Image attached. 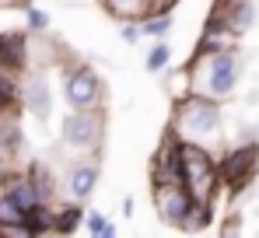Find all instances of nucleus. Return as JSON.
Listing matches in <instances>:
<instances>
[{"label": "nucleus", "mask_w": 259, "mask_h": 238, "mask_svg": "<svg viewBox=\"0 0 259 238\" xmlns=\"http://www.w3.org/2000/svg\"><path fill=\"white\" fill-rule=\"evenodd\" d=\"M84 228H88V238H91V235L109 231V228H112V221H109L102 210H88V214H84Z\"/></svg>", "instance_id": "nucleus-18"}, {"label": "nucleus", "mask_w": 259, "mask_h": 238, "mask_svg": "<svg viewBox=\"0 0 259 238\" xmlns=\"http://www.w3.org/2000/svg\"><path fill=\"white\" fill-rule=\"evenodd\" d=\"M105 7L112 11V14H119V18H144L147 14V7H151V0H105Z\"/></svg>", "instance_id": "nucleus-16"}, {"label": "nucleus", "mask_w": 259, "mask_h": 238, "mask_svg": "<svg viewBox=\"0 0 259 238\" xmlns=\"http://www.w3.org/2000/svg\"><path fill=\"white\" fill-rule=\"evenodd\" d=\"M179 144H193V147H203L210 154L224 151V109L210 102V98H200V95H186L175 102L172 112V126H168Z\"/></svg>", "instance_id": "nucleus-2"}, {"label": "nucleus", "mask_w": 259, "mask_h": 238, "mask_svg": "<svg viewBox=\"0 0 259 238\" xmlns=\"http://www.w3.org/2000/svg\"><path fill=\"white\" fill-rule=\"evenodd\" d=\"M175 28V14L168 11V14H151V18H140V35H147V39L154 42H165L168 35H172Z\"/></svg>", "instance_id": "nucleus-13"}, {"label": "nucleus", "mask_w": 259, "mask_h": 238, "mask_svg": "<svg viewBox=\"0 0 259 238\" xmlns=\"http://www.w3.org/2000/svg\"><path fill=\"white\" fill-rule=\"evenodd\" d=\"M81 224H84V207L81 203H60V207H53V235L67 238V235H74Z\"/></svg>", "instance_id": "nucleus-12"}, {"label": "nucleus", "mask_w": 259, "mask_h": 238, "mask_svg": "<svg viewBox=\"0 0 259 238\" xmlns=\"http://www.w3.org/2000/svg\"><path fill=\"white\" fill-rule=\"evenodd\" d=\"M168 63H172V46H168V42H154V46L147 49L144 67H147L151 74H161V70H168Z\"/></svg>", "instance_id": "nucleus-15"}, {"label": "nucleus", "mask_w": 259, "mask_h": 238, "mask_svg": "<svg viewBox=\"0 0 259 238\" xmlns=\"http://www.w3.org/2000/svg\"><path fill=\"white\" fill-rule=\"evenodd\" d=\"M217 175H221V186L224 189H231V193L242 196L252 186V179L259 175V140L228 144L217 154Z\"/></svg>", "instance_id": "nucleus-6"}, {"label": "nucleus", "mask_w": 259, "mask_h": 238, "mask_svg": "<svg viewBox=\"0 0 259 238\" xmlns=\"http://www.w3.org/2000/svg\"><path fill=\"white\" fill-rule=\"evenodd\" d=\"M210 221H214V203H193V210H189V217L182 221V228H179V231L200 235V231H207V228H210Z\"/></svg>", "instance_id": "nucleus-14"}, {"label": "nucleus", "mask_w": 259, "mask_h": 238, "mask_svg": "<svg viewBox=\"0 0 259 238\" xmlns=\"http://www.w3.org/2000/svg\"><path fill=\"white\" fill-rule=\"evenodd\" d=\"M221 238H245L242 235V217H238V214H231V217L221 224Z\"/></svg>", "instance_id": "nucleus-19"}, {"label": "nucleus", "mask_w": 259, "mask_h": 238, "mask_svg": "<svg viewBox=\"0 0 259 238\" xmlns=\"http://www.w3.org/2000/svg\"><path fill=\"white\" fill-rule=\"evenodd\" d=\"M91 238H119V235H116V224H112L109 231H102V235H91Z\"/></svg>", "instance_id": "nucleus-23"}, {"label": "nucleus", "mask_w": 259, "mask_h": 238, "mask_svg": "<svg viewBox=\"0 0 259 238\" xmlns=\"http://www.w3.org/2000/svg\"><path fill=\"white\" fill-rule=\"evenodd\" d=\"M25 21H28V32H32V35H46V32H49V14H46L42 7H32V4H28V7H25Z\"/></svg>", "instance_id": "nucleus-17"}, {"label": "nucleus", "mask_w": 259, "mask_h": 238, "mask_svg": "<svg viewBox=\"0 0 259 238\" xmlns=\"http://www.w3.org/2000/svg\"><path fill=\"white\" fill-rule=\"evenodd\" d=\"M193 203H196V200L189 196L186 186H154V210H158V217H161L165 224H172V228H182V221L189 217Z\"/></svg>", "instance_id": "nucleus-9"}, {"label": "nucleus", "mask_w": 259, "mask_h": 238, "mask_svg": "<svg viewBox=\"0 0 259 238\" xmlns=\"http://www.w3.org/2000/svg\"><path fill=\"white\" fill-rule=\"evenodd\" d=\"M18 102H21V109L35 119L39 126H46L53 119V84H49V70L28 67L25 70V81L18 84Z\"/></svg>", "instance_id": "nucleus-7"}, {"label": "nucleus", "mask_w": 259, "mask_h": 238, "mask_svg": "<svg viewBox=\"0 0 259 238\" xmlns=\"http://www.w3.org/2000/svg\"><path fill=\"white\" fill-rule=\"evenodd\" d=\"M245 53L235 46V49H221V53H196L189 63H186V74H189V95H200V98H210V102H224V98H235L238 95V84L245 74Z\"/></svg>", "instance_id": "nucleus-1"}, {"label": "nucleus", "mask_w": 259, "mask_h": 238, "mask_svg": "<svg viewBox=\"0 0 259 238\" xmlns=\"http://www.w3.org/2000/svg\"><path fill=\"white\" fill-rule=\"evenodd\" d=\"M210 14H214L235 39H242L249 28H256L259 4H256V0H217V7L210 11Z\"/></svg>", "instance_id": "nucleus-8"}, {"label": "nucleus", "mask_w": 259, "mask_h": 238, "mask_svg": "<svg viewBox=\"0 0 259 238\" xmlns=\"http://www.w3.org/2000/svg\"><path fill=\"white\" fill-rule=\"evenodd\" d=\"M235 35L217 21L214 14L207 18V28L200 32V42H196V53H221V49H235Z\"/></svg>", "instance_id": "nucleus-11"}, {"label": "nucleus", "mask_w": 259, "mask_h": 238, "mask_svg": "<svg viewBox=\"0 0 259 238\" xmlns=\"http://www.w3.org/2000/svg\"><path fill=\"white\" fill-rule=\"evenodd\" d=\"M98 175H102V168H98V158H77L70 168H67V196L70 203H81L84 207L88 196L95 193V186H98Z\"/></svg>", "instance_id": "nucleus-10"}, {"label": "nucleus", "mask_w": 259, "mask_h": 238, "mask_svg": "<svg viewBox=\"0 0 259 238\" xmlns=\"http://www.w3.org/2000/svg\"><path fill=\"white\" fill-rule=\"evenodd\" d=\"M60 91L70 112H98L105 109V81L88 63H63L60 70Z\"/></svg>", "instance_id": "nucleus-3"}, {"label": "nucleus", "mask_w": 259, "mask_h": 238, "mask_svg": "<svg viewBox=\"0 0 259 238\" xmlns=\"http://www.w3.org/2000/svg\"><path fill=\"white\" fill-rule=\"evenodd\" d=\"M179 161H182V186L189 189V196L196 203H214L221 189V175H217V158L203 147L193 144H179Z\"/></svg>", "instance_id": "nucleus-5"}, {"label": "nucleus", "mask_w": 259, "mask_h": 238, "mask_svg": "<svg viewBox=\"0 0 259 238\" xmlns=\"http://www.w3.org/2000/svg\"><path fill=\"white\" fill-rule=\"evenodd\" d=\"M0 238H35L25 224H0Z\"/></svg>", "instance_id": "nucleus-20"}, {"label": "nucleus", "mask_w": 259, "mask_h": 238, "mask_svg": "<svg viewBox=\"0 0 259 238\" xmlns=\"http://www.w3.org/2000/svg\"><path fill=\"white\" fill-rule=\"evenodd\" d=\"M60 140H63V151H70L77 158H98L102 140H105V109H98V112H63Z\"/></svg>", "instance_id": "nucleus-4"}, {"label": "nucleus", "mask_w": 259, "mask_h": 238, "mask_svg": "<svg viewBox=\"0 0 259 238\" xmlns=\"http://www.w3.org/2000/svg\"><path fill=\"white\" fill-rule=\"evenodd\" d=\"M133 207H137V203H133V200H130V196L123 200V214H126V217H130V214H133Z\"/></svg>", "instance_id": "nucleus-22"}, {"label": "nucleus", "mask_w": 259, "mask_h": 238, "mask_svg": "<svg viewBox=\"0 0 259 238\" xmlns=\"http://www.w3.org/2000/svg\"><path fill=\"white\" fill-rule=\"evenodd\" d=\"M119 35H123V42H126V46H137V42H140V25H133V21H126Z\"/></svg>", "instance_id": "nucleus-21"}]
</instances>
